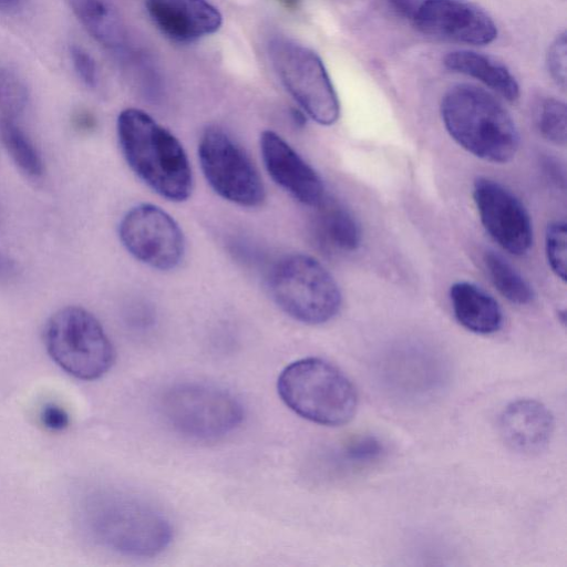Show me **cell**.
<instances>
[{
  "mask_svg": "<svg viewBox=\"0 0 567 567\" xmlns=\"http://www.w3.org/2000/svg\"><path fill=\"white\" fill-rule=\"evenodd\" d=\"M116 127L122 154L145 185L171 202L190 196L194 179L189 159L172 132L134 107L120 113Z\"/></svg>",
  "mask_w": 567,
  "mask_h": 567,
  "instance_id": "obj_1",
  "label": "cell"
},
{
  "mask_svg": "<svg viewBox=\"0 0 567 567\" xmlns=\"http://www.w3.org/2000/svg\"><path fill=\"white\" fill-rule=\"evenodd\" d=\"M440 111L450 136L475 157L494 164L515 157L519 146L517 127L491 93L475 85L456 84L443 95Z\"/></svg>",
  "mask_w": 567,
  "mask_h": 567,
  "instance_id": "obj_2",
  "label": "cell"
},
{
  "mask_svg": "<svg viewBox=\"0 0 567 567\" xmlns=\"http://www.w3.org/2000/svg\"><path fill=\"white\" fill-rule=\"evenodd\" d=\"M277 390L289 409L321 425L346 424L358 409L353 383L320 358H305L287 365L278 378Z\"/></svg>",
  "mask_w": 567,
  "mask_h": 567,
  "instance_id": "obj_3",
  "label": "cell"
},
{
  "mask_svg": "<svg viewBox=\"0 0 567 567\" xmlns=\"http://www.w3.org/2000/svg\"><path fill=\"white\" fill-rule=\"evenodd\" d=\"M275 303L292 319L321 324L340 310L341 292L327 268L305 254H290L278 260L268 277Z\"/></svg>",
  "mask_w": 567,
  "mask_h": 567,
  "instance_id": "obj_4",
  "label": "cell"
},
{
  "mask_svg": "<svg viewBox=\"0 0 567 567\" xmlns=\"http://www.w3.org/2000/svg\"><path fill=\"white\" fill-rule=\"evenodd\" d=\"M158 411L174 432L197 441L225 437L244 420L243 404L231 392L198 382L167 388L158 400Z\"/></svg>",
  "mask_w": 567,
  "mask_h": 567,
  "instance_id": "obj_5",
  "label": "cell"
},
{
  "mask_svg": "<svg viewBox=\"0 0 567 567\" xmlns=\"http://www.w3.org/2000/svg\"><path fill=\"white\" fill-rule=\"evenodd\" d=\"M92 527L110 548L136 557H152L171 543L168 519L153 505L123 494L100 496L93 503Z\"/></svg>",
  "mask_w": 567,
  "mask_h": 567,
  "instance_id": "obj_6",
  "label": "cell"
},
{
  "mask_svg": "<svg viewBox=\"0 0 567 567\" xmlns=\"http://www.w3.org/2000/svg\"><path fill=\"white\" fill-rule=\"evenodd\" d=\"M43 339L52 360L76 379H99L114 363V348L103 327L81 307L69 306L52 315Z\"/></svg>",
  "mask_w": 567,
  "mask_h": 567,
  "instance_id": "obj_7",
  "label": "cell"
},
{
  "mask_svg": "<svg viewBox=\"0 0 567 567\" xmlns=\"http://www.w3.org/2000/svg\"><path fill=\"white\" fill-rule=\"evenodd\" d=\"M198 161L210 188L240 207H258L265 200L262 179L246 151L224 128L212 125L198 142Z\"/></svg>",
  "mask_w": 567,
  "mask_h": 567,
  "instance_id": "obj_8",
  "label": "cell"
},
{
  "mask_svg": "<svg viewBox=\"0 0 567 567\" xmlns=\"http://www.w3.org/2000/svg\"><path fill=\"white\" fill-rule=\"evenodd\" d=\"M270 56L282 84L308 116L326 126L338 121V95L316 52L296 42L277 40L271 44Z\"/></svg>",
  "mask_w": 567,
  "mask_h": 567,
  "instance_id": "obj_9",
  "label": "cell"
},
{
  "mask_svg": "<svg viewBox=\"0 0 567 567\" xmlns=\"http://www.w3.org/2000/svg\"><path fill=\"white\" fill-rule=\"evenodd\" d=\"M118 237L135 259L161 271L175 269L185 254L179 225L153 204L142 203L127 210L120 221Z\"/></svg>",
  "mask_w": 567,
  "mask_h": 567,
  "instance_id": "obj_10",
  "label": "cell"
},
{
  "mask_svg": "<svg viewBox=\"0 0 567 567\" xmlns=\"http://www.w3.org/2000/svg\"><path fill=\"white\" fill-rule=\"evenodd\" d=\"M473 198L481 223L488 235L506 251L522 256L533 245V227L523 203L496 181L478 177Z\"/></svg>",
  "mask_w": 567,
  "mask_h": 567,
  "instance_id": "obj_11",
  "label": "cell"
},
{
  "mask_svg": "<svg viewBox=\"0 0 567 567\" xmlns=\"http://www.w3.org/2000/svg\"><path fill=\"white\" fill-rule=\"evenodd\" d=\"M411 21L424 34L470 45L488 44L497 37L492 17L466 0H420Z\"/></svg>",
  "mask_w": 567,
  "mask_h": 567,
  "instance_id": "obj_12",
  "label": "cell"
},
{
  "mask_svg": "<svg viewBox=\"0 0 567 567\" xmlns=\"http://www.w3.org/2000/svg\"><path fill=\"white\" fill-rule=\"evenodd\" d=\"M260 153L271 179L297 202L315 207L324 197L318 173L274 131L260 135Z\"/></svg>",
  "mask_w": 567,
  "mask_h": 567,
  "instance_id": "obj_13",
  "label": "cell"
},
{
  "mask_svg": "<svg viewBox=\"0 0 567 567\" xmlns=\"http://www.w3.org/2000/svg\"><path fill=\"white\" fill-rule=\"evenodd\" d=\"M555 422L549 409L533 399L511 402L502 411L498 429L505 444L516 453L536 455L551 440Z\"/></svg>",
  "mask_w": 567,
  "mask_h": 567,
  "instance_id": "obj_14",
  "label": "cell"
},
{
  "mask_svg": "<svg viewBox=\"0 0 567 567\" xmlns=\"http://www.w3.org/2000/svg\"><path fill=\"white\" fill-rule=\"evenodd\" d=\"M146 8L159 30L181 42L214 33L221 24L219 11L206 0H146Z\"/></svg>",
  "mask_w": 567,
  "mask_h": 567,
  "instance_id": "obj_15",
  "label": "cell"
},
{
  "mask_svg": "<svg viewBox=\"0 0 567 567\" xmlns=\"http://www.w3.org/2000/svg\"><path fill=\"white\" fill-rule=\"evenodd\" d=\"M452 309L457 322L474 333L491 334L503 324L497 301L481 287L457 281L450 289Z\"/></svg>",
  "mask_w": 567,
  "mask_h": 567,
  "instance_id": "obj_16",
  "label": "cell"
},
{
  "mask_svg": "<svg viewBox=\"0 0 567 567\" xmlns=\"http://www.w3.org/2000/svg\"><path fill=\"white\" fill-rule=\"evenodd\" d=\"M443 64L450 71L478 80L509 102L519 97V85L511 70L491 55L456 50L444 55Z\"/></svg>",
  "mask_w": 567,
  "mask_h": 567,
  "instance_id": "obj_17",
  "label": "cell"
},
{
  "mask_svg": "<svg viewBox=\"0 0 567 567\" xmlns=\"http://www.w3.org/2000/svg\"><path fill=\"white\" fill-rule=\"evenodd\" d=\"M316 207L315 226L319 239L330 249L351 252L361 243V229L353 215L340 203L323 199Z\"/></svg>",
  "mask_w": 567,
  "mask_h": 567,
  "instance_id": "obj_18",
  "label": "cell"
},
{
  "mask_svg": "<svg viewBox=\"0 0 567 567\" xmlns=\"http://www.w3.org/2000/svg\"><path fill=\"white\" fill-rule=\"evenodd\" d=\"M73 13L99 42L118 45L122 29L118 18L107 0H69Z\"/></svg>",
  "mask_w": 567,
  "mask_h": 567,
  "instance_id": "obj_19",
  "label": "cell"
},
{
  "mask_svg": "<svg viewBox=\"0 0 567 567\" xmlns=\"http://www.w3.org/2000/svg\"><path fill=\"white\" fill-rule=\"evenodd\" d=\"M484 265L497 291L515 305H527L534 299V291L523 276L501 255L486 251Z\"/></svg>",
  "mask_w": 567,
  "mask_h": 567,
  "instance_id": "obj_20",
  "label": "cell"
},
{
  "mask_svg": "<svg viewBox=\"0 0 567 567\" xmlns=\"http://www.w3.org/2000/svg\"><path fill=\"white\" fill-rule=\"evenodd\" d=\"M0 140L14 163L29 176L40 177L43 174V162L37 147L16 124L13 118H0Z\"/></svg>",
  "mask_w": 567,
  "mask_h": 567,
  "instance_id": "obj_21",
  "label": "cell"
},
{
  "mask_svg": "<svg viewBox=\"0 0 567 567\" xmlns=\"http://www.w3.org/2000/svg\"><path fill=\"white\" fill-rule=\"evenodd\" d=\"M534 122L539 134L551 144L565 146L567 142V110L563 101L547 96L538 101Z\"/></svg>",
  "mask_w": 567,
  "mask_h": 567,
  "instance_id": "obj_22",
  "label": "cell"
},
{
  "mask_svg": "<svg viewBox=\"0 0 567 567\" xmlns=\"http://www.w3.org/2000/svg\"><path fill=\"white\" fill-rule=\"evenodd\" d=\"M545 251L553 272L566 281L567 269V225L564 220L551 221L545 233Z\"/></svg>",
  "mask_w": 567,
  "mask_h": 567,
  "instance_id": "obj_23",
  "label": "cell"
},
{
  "mask_svg": "<svg viewBox=\"0 0 567 567\" xmlns=\"http://www.w3.org/2000/svg\"><path fill=\"white\" fill-rule=\"evenodd\" d=\"M28 103V90L13 72L0 70V111L3 116L13 118Z\"/></svg>",
  "mask_w": 567,
  "mask_h": 567,
  "instance_id": "obj_24",
  "label": "cell"
},
{
  "mask_svg": "<svg viewBox=\"0 0 567 567\" xmlns=\"http://www.w3.org/2000/svg\"><path fill=\"white\" fill-rule=\"evenodd\" d=\"M567 40L566 32L559 33L550 43L546 53V66L551 79L561 89L566 87L567 70Z\"/></svg>",
  "mask_w": 567,
  "mask_h": 567,
  "instance_id": "obj_25",
  "label": "cell"
},
{
  "mask_svg": "<svg viewBox=\"0 0 567 567\" xmlns=\"http://www.w3.org/2000/svg\"><path fill=\"white\" fill-rule=\"evenodd\" d=\"M383 452L382 444L373 436H362L351 441L342 451V456L351 464H367L378 460Z\"/></svg>",
  "mask_w": 567,
  "mask_h": 567,
  "instance_id": "obj_26",
  "label": "cell"
},
{
  "mask_svg": "<svg viewBox=\"0 0 567 567\" xmlns=\"http://www.w3.org/2000/svg\"><path fill=\"white\" fill-rule=\"evenodd\" d=\"M73 66L81 80L89 86L96 83V65L93 58L83 48L73 45L71 48Z\"/></svg>",
  "mask_w": 567,
  "mask_h": 567,
  "instance_id": "obj_27",
  "label": "cell"
},
{
  "mask_svg": "<svg viewBox=\"0 0 567 567\" xmlns=\"http://www.w3.org/2000/svg\"><path fill=\"white\" fill-rule=\"evenodd\" d=\"M41 419L43 424L53 431L63 430L69 424L66 412L54 404H48L43 408Z\"/></svg>",
  "mask_w": 567,
  "mask_h": 567,
  "instance_id": "obj_28",
  "label": "cell"
},
{
  "mask_svg": "<svg viewBox=\"0 0 567 567\" xmlns=\"http://www.w3.org/2000/svg\"><path fill=\"white\" fill-rule=\"evenodd\" d=\"M390 8L399 16L409 19L413 18V14L417 8L420 0H385Z\"/></svg>",
  "mask_w": 567,
  "mask_h": 567,
  "instance_id": "obj_29",
  "label": "cell"
},
{
  "mask_svg": "<svg viewBox=\"0 0 567 567\" xmlns=\"http://www.w3.org/2000/svg\"><path fill=\"white\" fill-rule=\"evenodd\" d=\"M14 271L13 261L0 251V278L9 277Z\"/></svg>",
  "mask_w": 567,
  "mask_h": 567,
  "instance_id": "obj_30",
  "label": "cell"
},
{
  "mask_svg": "<svg viewBox=\"0 0 567 567\" xmlns=\"http://www.w3.org/2000/svg\"><path fill=\"white\" fill-rule=\"evenodd\" d=\"M23 0H0V10H12L21 4Z\"/></svg>",
  "mask_w": 567,
  "mask_h": 567,
  "instance_id": "obj_31",
  "label": "cell"
},
{
  "mask_svg": "<svg viewBox=\"0 0 567 567\" xmlns=\"http://www.w3.org/2000/svg\"><path fill=\"white\" fill-rule=\"evenodd\" d=\"M286 8L293 9L298 6L299 0H279Z\"/></svg>",
  "mask_w": 567,
  "mask_h": 567,
  "instance_id": "obj_32",
  "label": "cell"
}]
</instances>
